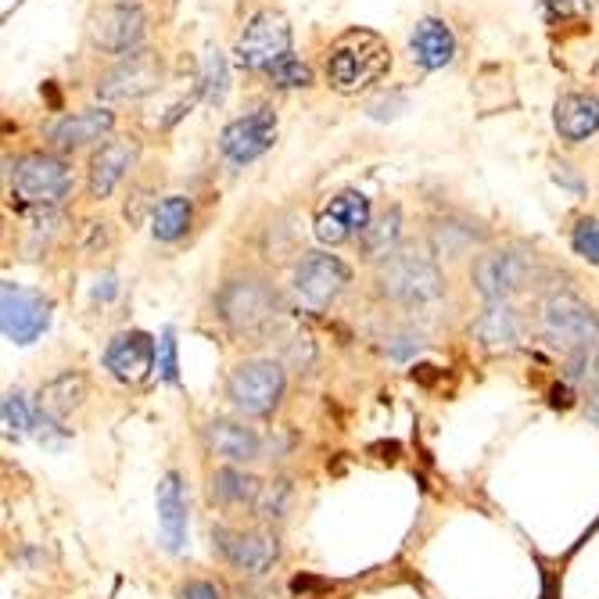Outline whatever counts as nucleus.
<instances>
[{"instance_id": "c9c22d12", "label": "nucleus", "mask_w": 599, "mask_h": 599, "mask_svg": "<svg viewBox=\"0 0 599 599\" xmlns=\"http://www.w3.org/2000/svg\"><path fill=\"white\" fill-rule=\"evenodd\" d=\"M176 599H222V592L216 589L213 582L191 578V582H183L180 589H176Z\"/></svg>"}, {"instance_id": "9d476101", "label": "nucleus", "mask_w": 599, "mask_h": 599, "mask_svg": "<svg viewBox=\"0 0 599 599\" xmlns=\"http://www.w3.org/2000/svg\"><path fill=\"white\" fill-rule=\"evenodd\" d=\"M213 549L222 557V563H230L241 574H266L273 571V563L280 560V538L269 527H213Z\"/></svg>"}, {"instance_id": "58836bf2", "label": "nucleus", "mask_w": 599, "mask_h": 599, "mask_svg": "<svg viewBox=\"0 0 599 599\" xmlns=\"http://www.w3.org/2000/svg\"><path fill=\"white\" fill-rule=\"evenodd\" d=\"M549 403H553V406H560V409H568L571 406V392H568V387H553V398H549Z\"/></svg>"}, {"instance_id": "b1692460", "label": "nucleus", "mask_w": 599, "mask_h": 599, "mask_svg": "<svg viewBox=\"0 0 599 599\" xmlns=\"http://www.w3.org/2000/svg\"><path fill=\"white\" fill-rule=\"evenodd\" d=\"M409 54H413V62L420 68L438 73V68H445L456 58L453 29L442 18H420L413 26V37H409Z\"/></svg>"}, {"instance_id": "423d86ee", "label": "nucleus", "mask_w": 599, "mask_h": 599, "mask_svg": "<svg viewBox=\"0 0 599 599\" xmlns=\"http://www.w3.org/2000/svg\"><path fill=\"white\" fill-rule=\"evenodd\" d=\"M8 180H11V197H18L29 208H58L76 191V173L58 151L22 155Z\"/></svg>"}, {"instance_id": "f8f14e48", "label": "nucleus", "mask_w": 599, "mask_h": 599, "mask_svg": "<svg viewBox=\"0 0 599 599\" xmlns=\"http://www.w3.org/2000/svg\"><path fill=\"white\" fill-rule=\"evenodd\" d=\"M148 37V11L140 4H109L93 11L90 18V43L104 54L123 58L129 51H140V43Z\"/></svg>"}, {"instance_id": "6e6552de", "label": "nucleus", "mask_w": 599, "mask_h": 599, "mask_svg": "<svg viewBox=\"0 0 599 599\" xmlns=\"http://www.w3.org/2000/svg\"><path fill=\"white\" fill-rule=\"evenodd\" d=\"M348 284H352V269L331 252H305L295 263V269H291V295L313 313L331 309L348 291Z\"/></svg>"}, {"instance_id": "7c9ffc66", "label": "nucleus", "mask_w": 599, "mask_h": 599, "mask_svg": "<svg viewBox=\"0 0 599 599\" xmlns=\"http://www.w3.org/2000/svg\"><path fill=\"white\" fill-rule=\"evenodd\" d=\"M227 84H230V76H227V58H222L216 47H208V54H205V73H202V93H205V101L208 104H219L222 98H227Z\"/></svg>"}, {"instance_id": "aec40b11", "label": "nucleus", "mask_w": 599, "mask_h": 599, "mask_svg": "<svg viewBox=\"0 0 599 599\" xmlns=\"http://www.w3.org/2000/svg\"><path fill=\"white\" fill-rule=\"evenodd\" d=\"M524 334H527V320L513 302L485 305L477 313V320L471 323V337L485 352H510L524 342Z\"/></svg>"}, {"instance_id": "1a4fd4ad", "label": "nucleus", "mask_w": 599, "mask_h": 599, "mask_svg": "<svg viewBox=\"0 0 599 599\" xmlns=\"http://www.w3.org/2000/svg\"><path fill=\"white\" fill-rule=\"evenodd\" d=\"M166 79V62H162L158 51L151 47H140V51H129L115 62L109 73L98 79V98L101 101H140L148 93H155Z\"/></svg>"}, {"instance_id": "9b49d317", "label": "nucleus", "mask_w": 599, "mask_h": 599, "mask_svg": "<svg viewBox=\"0 0 599 599\" xmlns=\"http://www.w3.org/2000/svg\"><path fill=\"white\" fill-rule=\"evenodd\" d=\"M238 65L248 68V73H258V68L277 65L280 58L291 54V22L280 11L266 8L252 15V22L244 26L241 40H238Z\"/></svg>"}, {"instance_id": "39448f33", "label": "nucleus", "mask_w": 599, "mask_h": 599, "mask_svg": "<svg viewBox=\"0 0 599 599\" xmlns=\"http://www.w3.org/2000/svg\"><path fill=\"white\" fill-rule=\"evenodd\" d=\"M387 68H392V51H387V43L378 33L352 29L331 47L323 73H327V84L337 93H359L373 84H381Z\"/></svg>"}, {"instance_id": "e433bc0d", "label": "nucleus", "mask_w": 599, "mask_h": 599, "mask_svg": "<svg viewBox=\"0 0 599 599\" xmlns=\"http://www.w3.org/2000/svg\"><path fill=\"white\" fill-rule=\"evenodd\" d=\"M549 15H560V18H571V15H582L589 8V0H546Z\"/></svg>"}, {"instance_id": "2f4dec72", "label": "nucleus", "mask_w": 599, "mask_h": 599, "mask_svg": "<svg viewBox=\"0 0 599 599\" xmlns=\"http://www.w3.org/2000/svg\"><path fill=\"white\" fill-rule=\"evenodd\" d=\"M571 248L589 266H599V219H582L578 227L571 230Z\"/></svg>"}, {"instance_id": "c756f323", "label": "nucleus", "mask_w": 599, "mask_h": 599, "mask_svg": "<svg viewBox=\"0 0 599 599\" xmlns=\"http://www.w3.org/2000/svg\"><path fill=\"white\" fill-rule=\"evenodd\" d=\"M266 76L273 79L280 90H298V87H313V68L295 54H284L277 65L266 68Z\"/></svg>"}, {"instance_id": "20e7f679", "label": "nucleus", "mask_w": 599, "mask_h": 599, "mask_svg": "<svg viewBox=\"0 0 599 599\" xmlns=\"http://www.w3.org/2000/svg\"><path fill=\"white\" fill-rule=\"evenodd\" d=\"M535 327L543 342L563 356H578L599 345V313L568 284H549L535 302Z\"/></svg>"}, {"instance_id": "6ab92c4d", "label": "nucleus", "mask_w": 599, "mask_h": 599, "mask_svg": "<svg viewBox=\"0 0 599 599\" xmlns=\"http://www.w3.org/2000/svg\"><path fill=\"white\" fill-rule=\"evenodd\" d=\"M158 359V342L144 331H123L115 334L109 348H104V370L112 373L115 381L123 384H137L148 378V370L155 367Z\"/></svg>"}, {"instance_id": "c85d7f7f", "label": "nucleus", "mask_w": 599, "mask_h": 599, "mask_svg": "<svg viewBox=\"0 0 599 599\" xmlns=\"http://www.w3.org/2000/svg\"><path fill=\"white\" fill-rule=\"evenodd\" d=\"M291 507H295V485H291V477H273V481H263V492H258L252 513L263 524H280L291 513Z\"/></svg>"}, {"instance_id": "2eb2a0df", "label": "nucleus", "mask_w": 599, "mask_h": 599, "mask_svg": "<svg viewBox=\"0 0 599 599\" xmlns=\"http://www.w3.org/2000/svg\"><path fill=\"white\" fill-rule=\"evenodd\" d=\"M140 158V140L137 137H109L104 144L90 155L87 166V194L93 202H104L115 187H119L129 173H133Z\"/></svg>"}, {"instance_id": "412c9836", "label": "nucleus", "mask_w": 599, "mask_h": 599, "mask_svg": "<svg viewBox=\"0 0 599 599\" xmlns=\"http://www.w3.org/2000/svg\"><path fill=\"white\" fill-rule=\"evenodd\" d=\"M205 445L216 456H222L227 463H255L266 456V438L255 428H248L244 420L216 417L205 424Z\"/></svg>"}, {"instance_id": "f257e3e1", "label": "nucleus", "mask_w": 599, "mask_h": 599, "mask_svg": "<svg viewBox=\"0 0 599 599\" xmlns=\"http://www.w3.org/2000/svg\"><path fill=\"white\" fill-rule=\"evenodd\" d=\"M373 295L403 313H428L449 295V277L424 241H403L373 266Z\"/></svg>"}, {"instance_id": "a878e982", "label": "nucleus", "mask_w": 599, "mask_h": 599, "mask_svg": "<svg viewBox=\"0 0 599 599\" xmlns=\"http://www.w3.org/2000/svg\"><path fill=\"white\" fill-rule=\"evenodd\" d=\"M359 244V258L362 263H373L378 266L381 258L392 255L398 244H403V208L398 205H387L384 213H378L370 219V227L356 238Z\"/></svg>"}, {"instance_id": "f03ea898", "label": "nucleus", "mask_w": 599, "mask_h": 599, "mask_svg": "<svg viewBox=\"0 0 599 599\" xmlns=\"http://www.w3.org/2000/svg\"><path fill=\"white\" fill-rule=\"evenodd\" d=\"M280 313H284V302H280L277 284L263 269L252 266L222 277L213 295V316L233 337H255L269 331Z\"/></svg>"}, {"instance_id": "37998d69", "label": "nucleus", "mask_w": 599, "mask_h": 599, "mask_svg": "<svg viewBox=\"0 0 599 599\" xmlns=\"http://www.w3.org/2000/svg\"><path fill=\"white\" fill-rule=\"evenodd\" d=\"M244 599H263V596H244Z\"/></svg>"}, {"instance_id": "a19ab883", "label": "nucleus", "mask_w": 599, "mask_h": 599, "mask_svg": "<svg viewBox=\"0 0 599 599\" xmlns=\"http://www.w3.org/2000/svg\"><path fill=\"white\" fill-rule=\"evenodd\" d=\"M93 295H98V298H112V295H115V280H112V277H104V288H98V291H93Z\"/></svg>"}, {"instance_id": "4be33fe9", "label": "nucleus", "mask_w": 599, "mask_h": 599, "mask_svg": "<svg viewBox=\"0 0 599 599\" xmlns=\"http://www.w3.org/2000/svg\"><path fill=\"white\" fill-rule=\"evenodd\" d=\"M553 126L560 140H568V144L589 140L599 129V93H585V90L563 93L553 104Z\"/></svg>"}, {"instance_id": "bb28decb", "label": "nucleus", "mask_w": 599, "mask_h": 599, "mask_svg": "<svg viewBox=\"0 0 599 599\" xmlns=\"http://www.w3.org/2000/svg\"><path fill=\"white\" fill-rule=\"evenodd\" d=\"M87 392H90V384H87L84 373H79V370H62V373H54V378L40 387L37 406L43 409V413H51V417H68V413H76V409L87 403Z\"/></svg>"}, {"instance_id": "cd10ccee", "label": "nucleus", "mask_w": 599, "mask_h": 599, "mask_svg": "<svg viewBox=\"0 0 599 599\" xmlns=\"http://www.w3.org/2000/svg\"><path fill=\"white\" fill-rule=\"evenodd\" d=\"M191 222H194L191 197L169 194V197H162V202L155 205V213H151V233H155V241L173 244V241H180L187 230H191Z\"/></svg>"}, {"instance_id": "393cba45", "label": "nucleus", "mask_w": 599, "mask_h": 599, "mask_svg": "<svg viewBox=\"0 0 599 599\" xmlns=\"http://www.w3.org/2000/svg\"><path fill=\"white\" fill-rule=\"evenodd\" d=\"M258 492H263V481H258L255 474H248L238 463L216 467L213 477H208V496H213L219 507H227V510L255 507Z\"/></svg>"}, {"instance_id": "473e14b6", "label": "nucleus", "mask_w": 599, "mask_h": 599, "mask_svg": "<svg viewBox=\"0 0 599 599\" xmlns=\"http://www.w3.org/2000/svg\"><path fill=\"white\" fill-rule=\"evenodd\" d=\"M158 378L166 381V384H180V359H176V334L169 331H162L158 337Z\"/></svg>"}, {"instance_id": "ea45409f", "label": "nucleus", "mask_w": 599, "mask_h": 599, "mask_svg": "<svg viewBox=\"0 0 599 599\" xmlns=\"http://www.w3.org/2000/svg\"><path fill=\"white\" fill-rule=\"evenodd\" d=\"M589 420H592V424H599V381L589 392Z\"/></svg>"}, {"instance_id": "72a5a7b5", "label": "nucleus", "mask_w": 599, "mask_h": 599, "mask_svg": "<svg viewBox=\"0 0 599 599\" xmlns=\"http://www.w3.org/2000/svg\"><path fill=\"white\" fill-rule=\"evenodd\" d=\"M4 428L11 434H26L33 428V413L26 409V398H22L18 392L4 395Z\"/></svg>"}, {"instance_id": "ddd939ff", "label": "nucleus", "mask_w": 599, "mask_h": 599, "mask_svg": "<svg viewBox=\"0 0 599 599\" xmlns=\"http://www.w3.org/2000/svg\"><path fill=\"white\" fill-rule=\"evenodd\" d=\"M0 327H4V337L11 345H33L51 327V305L37 291H26L8 280L0 288Z\"/></svg>"}, {"instance_id": "79ce46f5", "label": "nucleus", "mask_w": 599, "mask_h": 599, "mask_svg": "<svg viewBox=\"0 0 599 599\" xmlns=\"http://www.w3.org/2000/svg\"><path fill=\"white\" fill-rule=\"evenodd\" d=\"M596 370H599V352H596Z\"/></svg>"}, {"instance_id": "f3484780", "label": "nucleus", "mask_w": 599, "mask_h": 599, "mask_svg": "<svg viewBox=\"0 0 599 599\" xmlns=\"http://www.w3.org/2000/svg\"><path fill=\"white\" fill-rule=\"evenodd\" d=\"M424 244L438 263H456V258H474V252H485L488 230L471 216H442L428 227Z\"/></svg>"}, {"instance_id": "4c0bfd02", "label": "nucleus", "mask_w": 599, "mask_h": 599, "mask_svg": "<svg viewBox=\"0 0 599 599\" xmlns=\"http://www.w3.org/2000/svg\"><path fill=\"white\" fill-rule=\"evenodd\" d=\"M553 180L563 183V187H571L574 194H582V180H574L571 166H563V162H553Z\"/></svg>"}, {"instance_id": "f704fd0d", "label": "nucleus", "mask_w": 599, "mask_h": 599, "mask_svg": "<svg viewBox=\"0 0 599 599\" xmlns=\"http://www.w3.org/2000/svg\"><path fill=\"white\" fill-rule=\"evenodd\" d=\"M420 348H424V342H420V334L413 331V327H406V331H395V334L384 337V352L392 359H409Z\"/></svg>"}, {"instance_id": "0eeeda50", "label": "nucleus", "mask_w": 599, "mask_h": 599, "mask_svg": "<svg viewBox=\"0 0 599 599\" xmlns=\"http://www.w3.org/2000/svg\"><path fill=\"white\" fill-rule=\"evenodd\" d=\"M288 395V367L280 359H244L230 370L227 398L244 417H273Z\"/></svg>"}, {"instance_id": "a211bd4d", "label": "nucleus", "mask_w": 599, "mask_h": 599, "mask_svg": "<svg viewBox=\"0 0 599 599\" xmlns=\"http://www.w3.org/2000/svg\"><path fill=\"white\" fill-rule=\"evenodd\" d=\"M112 129H115V115L109 109H84L54 119L47 126V140H51L58 155H73V151H84L90 144L109 140Z\"/></svg>"}, {"instance_id": "7ed1b4c3", "label": "nucleus", "mask_w": 599, "mask_h": 599, "mask_svg": "<svg viewBox=\"0 0 599 599\" xmlns=\"http://www.w3.org/2000/svg\"><path fill=\"white\" fill-rule=\"evenodd\" d=\"M467 277H471L474 295L485 305L513 302L517 295H527V291L543 295L549 288V269L527 244H499V248L477 252L471 258Z\"/></svg>"}, {"instance_id": "4468645a", "label": "nucleus", "mask_w": 599, "mask_h": 599, "mask_svg": "<svg viewBox=\"0 0 599 599\" xmlns=\"http://www.w3.org/2000/svg\"><path fill=\"white\" fill-rule=\"evenodd\" d=\"M277 140V112L273 109H255L241 119L222 126L219 133V151L230 166H252L255 158H263Z\"/></svg>"}, {"instance_id": "5701e85b", "label": "nucleus", "mask_w": 599, "mask_h": 599, "mask_svg": "<svg viewBox=\"0 0 599 599\" xmlns=\"http://www.w3.org/2000/svg\"><path fill=\"white\" fill-rule=\"evenodd\" d=\"M158 532L162 546L169 553H180L187 543V499H183V481L176 471H169L158 481Z\"/></svg>"}, {"instance_id": "dca6fc26", "label": "nucleus", "mask_w": 599, "mask_h": 599, "mask_svg": "<svg viewBox=\"0 0 599 599\" xmlns=\"http://www.w3.org/2000/svg\"><path fill=\"white\" fill-rule=\"evenodd\" d=\"M370 219H373L370 197L362 191H342L331 197V205H327L320 216H316V238L337 248V244H345V241H356L359 233L370 227Z\"/></svg>"}]
</instances>
